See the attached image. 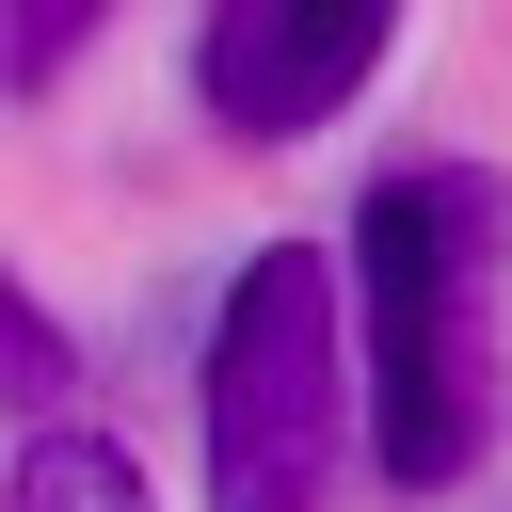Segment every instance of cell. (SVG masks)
Returning a JSON list of instances; mask_svg holds the SVG:
<instances>
[{
	"label": "cell",
	"mask_w": 512,
	"mask_h": 512,
	"mask_svg": "<svg viewBox=\"0 0 512 512\" xmlns=\"http://www.w3.org/2000/svg\"><path fill=\"white\" fill-rule=\"evenodd\" d=\"M496 256H512V176H480V160H400V176H368V208H352L368 448H384V480H416V496L480 464V352H464V304H480Z\"/></svg>",
	"instance_id": "cell-1"
},
{
	"label": "cell",
	"mask_w": 512,
	"mask_h": 512,
	"mask_svg": "<svg viewBox=\"0 0 512 512\" xmlns=\"http://www.w3.org/2000/svg\"><path fill=\"white\" fill-rule=\"evenodd\" d=\"M352 400L368 384L336 368V272L304 240H256L208 320V512H320Z\"/></svg>",
	"instance_id": "cell-2"
},
{
	"label": "cell",
	"mask_w": 512,
	"mask_h": 512,
	"mask_svg": "<svg viewBox=\"0 0 512 512\" xmlns=\"http://www.w3.org/2000/svg\"><path fill=\"white\" fill-rule=\"evenodd\" d=\"M384 48H400V0H208L192 96H208V128H240V144H304V128H336V112L368 96Z\"/></svg>",
	"instance_id": "cell-3"
},
{
	"label": "cell",
	"mask_w": 512,
	"mask_h": 512,
	"mask_svg": "<svg viewBox=\"0 0 512 512\" xmlns=\"http://www.w3.org/2000/svg\"><path fill=\"white\" fill-rule=\"evenodd\" d=\"M0 512H144V464L96 448V432H32L16 480H0Z\"/></svg>",
	"instance_id": "cell-4"
},
{
	"label": "cell",
	"mask_w": 512,
	"mask_h": 512,
	"mask_svg": "<svg viewBox=\"0 0 512 512\" xmlns=\"http://www.w3.org/2000/svg\"><path fill=\"white\" fill-rule=\"evenodd\" d=\"M96 16H112V0H0V80H16V96H48V80L80 64V32H96Z\"/></svg>",
	"instance_id": "cell-5"
},
{
	"label": "cell",
	"mask_w": 512,
	"mask_h": 512,
	"mask_svg": "<svg viewBox=\"0 0 512 512\" xmlns=\"http://www.w3.org/2000/svg\"><path fill=\"white\" fill-rule=\"evenodd\" d=\"M0 352H16V400L48 416V400H64V320H48L32 288H0ZM48 432H64V416H48Z\"/></svg>",
	"instance_id": "cell-6"
}]
</instances>
